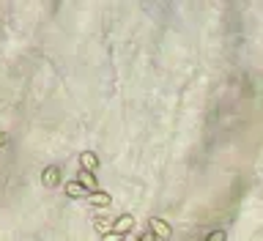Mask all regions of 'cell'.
Instances as JSON below:
<instances>
[{"mask_svg":"<svg viewBox=\"0 0 263 241\" xmlns=\"http://www.w3.org/2000/svg\"><path fill=\"white\" fill-rule=\"evenodd\" d=\"M134 228H137V219H134L132 214H121V216H115V219H113V230H110V233H113V236L126 238Z\"/></svg>","mask_w":263,"mask_h":241,"instance_id":"cell-1","label":"cell"},{"mask_svg":"<svg viewBox=\"0 0 263 241\" xmlns=\"http://www.w3.org/2000/svg\"><path fill=\"white\" fill-rule=\"evenodd\" d=\"M42 184L47 189H52V187H60L63 184V170L58 165H47L44 170H42Z\"/></svg>","mask_w":263,"mask_h":241,"instance_id":"cell-2","label":"cell"},{"mask_svg":"<svg viewBox=\"0 0 263 241\" xmlns=\"http://www.w3.org/2000/svg\"><path fill=\"white\" fill-rule=\"evenodd\" d=\"M148 230L154 233L159 241H167V238L173 236V228H170L165 219H159V216H151V219H148Z\"/></svg>","mask_w":263,"mask_h":241,"instance_id":"cell-3","label":"cell"},{"mask_svg":"<svg viewBox=\"0 0 263 241\" xmlns=\"http://www.w3.org/2000/svg\"><path fill=\"white\" fill-rule=\"evenodd\" d=\"M88 206H93V208H99V211H105V208L113 206V197H110V192L96 189V192H91V195H88Z\"/></svg>","mask_w":263,"mask_h":241,"instance_id":"cell-4","label":"cell"},{"mask_svg":"<svg viewBox=\"0 0 263 241\" xmlns=\"http://www.w3.org/2000/svg\"><path fill=\"white\" fill-rule=\"evenodd\" d=\"M63 189H66V197H71V200H88V195H91V192H88L77 178L66 181V184H63Z\"/></svg>","mask_w":263,"mask_h":241,"instance_id":"cell-5","label":"cell"},{"mask_svg":"<svg viewBox=\"0 0 263 241\" xmlns=\"http://www.w3.org/2000/svg\"><path fill=\"white\" fill-rule=\"evenodd\" d=\"M77 162H79V167H83V170H91V173H96L99 170V156L93 154V151H83V154L77 156Z\"/></svg>","mask_w":263,"mask_h":241,"instance_id":"cell-6","label":"cell"},{"mask_svg":"<svg viewBox=\"0 0 263 241\" xmlns=\"http://www.w3.org/2000/svg\"><path fill=\"white\" fill-rule=\"evenodd\" d=\"M74 178H77L79 184H83V187H85L88 192H96V189H99V184H96V173H91V170H83V167H79Z\"/></svg>","mask_w":263,"mask_h":241,"instance_id":"cell-7","label":"cell"},{"mask_svg":"<svg viewBox=\"0 0 263 241\" xmlns=\"http://www.w3.org/2000/svg\"><path fill=\"white\" fill-rule=\"evenodd\" d=\"M93 230H96L102 238H105V236H110V230H113V219H107V216L99 211L96 216H93Z\"/></svg>","mask_w":263,"mask_h":241,"instance_id":"cell-8","label":"cell"},{"mask_svg":"<svg viewBox=\"0 0 263 241\" xmlns=\"http://www.w3.org/2000/svg\"><path fill=\"white\" fill-rule=\"evenodd\" d=\"M206 241H228V233L225 230H211L209 236H206Z\"/></svg>","mask_w":263,"mask_h":241,"instance_id":"cell-9","label":"cell"},{"mask_svg":"<svg viewBox=\"0 0 263 241\" xmlns=\"http://www.w3.org/2000/svg\"><path fill=\"white\" fill-rule=\"evenodd\" d=\"M134 241H159V238H156V236H154V233H151V230H143V233H140V236L134 238Z\"/></svg>","mask_w":263,"mask_h":241,"instance_id":"cell-10","label":"cell"},{"mask_svg":"<svg viewBox=\"0 0 263 241\" xmlns=\"http://www.w3.org/2000/svg\"><path fill=\"white\" fill-rule=\"evenodd\" d=\"M3 146H6V134L0 132V148H3Z\"/></svg>","mask_w":263,"mask_h":241,"instance_id":"cell-11","label":"cell"}]
</instances>
